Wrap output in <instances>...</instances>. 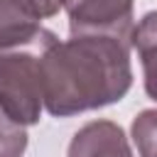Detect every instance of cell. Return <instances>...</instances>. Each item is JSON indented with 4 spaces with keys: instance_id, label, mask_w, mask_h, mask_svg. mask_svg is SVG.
<instances>
[{
    "instance_id": "obj_2",
    "label": "cell",
    "mask_w": 157,
    "mask_h": 157,
    "mask_svg": "<svg viewBox=\"0 0 157 157\" xmlns=\"http://www.w3.org/2000/svg\"><path fill=\"white\" fill-rule=\"evenodd\" d=\"M44 44L0 52V105L22 128L39 123L44 108L39 76V49Z\"/></svg>"
},
{
    "instance_id": "obj_7",
    "label": "cell",
    "mask_w": 157,
    "mask_h": 157,
    "mask_svg": "<svg viewBox=\"0 0 157 157\" xmlns=\"http://www.w3.org/2000/svg\"><path fill=\"white\" fill-rule=\"evenodd\" d=\"M132 142L140 157H157V108H147L132 120Z\"/></svg>"
},
{
    "instance_id": "obj_6",
    "label": "cell",
    "mask_w": 157,
    "mask_h": 157,
    "mask_svg": "<svg viewBox=\"0 0 157 157\" xmlns=\"http://www.w3.org/2000/svg\"><path fill=\"white\" fill-rule=\"evenodd\" d=\"M130 47L137 49L142 76H145V91L157 103V10L147 12L130 34Z\"/></svg>"
},
{
    "instance_id": "obj_8",
    "label": "cell",
    "mask_w": 157,
    "mask_h": 157,
    "mask_svg": "<svg viewBox=\"0 0 157 157\" xmlns=\"http://www.w3.org/2000/svg\"><path fill=\"white\" fill-rule=\"evenodd\" d=\"M27 150V130L17 125L0 105V157H22Z\"/></svg>"
},
{
    "instance_id": "obj_4",
    "label": "cell",
    "mask_w": 157,
    "mask_h": 157,
    "mask_svg": "<svg viewBox=\"0 0 157 157\" xmlns=\"http://www.w3.org/2000/svg\"><path fill=\"white\" fill-rule=\"evenodd\" d=\"M42 20L32 0H0V52L37 47L54 37L42 27Z\"/></svg>"
},
{
    "instance_id": "obj_9",
    "label": "cell",
    "mask_w": 157,
    "mask_h": 157,
    "mask_svg": "<svg viewBox=\"0 0 157 157\" xmlns=\"http://www.w3.org/2000/svg\"><path fill=\"white\" fill-rule=\"evenodd\" d=\"M32 2H34L37 10L42 12V17H52V15H56L59 7H61V0H32Z\"/></svg>"
},
{
    "instance_id": "obj_1",
    "label": "cell",
    "mask_w": 157,
    "mask_h": 157,
    "mask_svg": "<svg viewBox=\"0 0 157 157\" xmlns=\"http://www.w3.org/2000/svg\"><path fill=\"white\" fill-rule=\"evenodd\" d=\"M42 101L49 115L69 118L125 98L132 86L130 42L105 34L52 37L39 49Z\"/></svg>"
},
{
    "instance_id": "obj_3",
    "label": "cell",
    "mask_w": 157,
    "mask_h": 157,
    "mask_svg": "<svg viewBox=\"0 0 157 157\" xmlns=\"http://www.w3.org/2000/svg\"><path fill=\"white\" fill-rule=\"evenodd\" d=\"M132 5L135 0H61L69 15L71 37L76 34H105L130 42L132 34Z\"/></svg>"
},
{
    "instance_id": "obj_5",
    "label": "cell",
    "mask_w": 157,
    "mask_h": 157,
    "mask_svg": "<svg viewBox=\"0 0 157 157\" xmlns=\"http://www.w3.org/2000/svg\"><path fill=\"white\" fill-rule=\"evenodd\" d=\"M69 157H135L120 125L110 120L86 123L69 145Z\"/></svg>"
}]
</instances>
